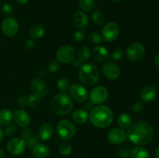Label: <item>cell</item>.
<instances>
[{
    "label": "cell",
    "instance_id": "cell-1",
    "mask_svg": "<svg viewBox=\"0 0 159 158\" xmlns=\"http://www.w3.org/2000/svg\"><path fill=\"white\" fill-rule=\"evenodd\" d=\"M127 136L133 143L138 146L149 144L154 139L153 126L145 120H138L127 129Z\"/></svg>",
    "mask_w": 159,
    "mask_h": 158
},
{
    "label": "cell",
    "instance_id": "cell-2",
    "mask_svg": "<svg viewBox=\"0 0 159 158\" xmlns=\"http://www.w3.org/2000/svg\"><path fill=\"white\" fill-rule=\"evenodd\" d=\"M89 119L92 124L97 128H106L113 122L114 114L110 107L99 105L91 110Z\"/></svg>",
    "mask_w": 159,
    "mask_h": 158
},
{
    "label": "cell",
    "instance_id": "cell-3",
    "mask_svg": "<svg viewBox=\"0 0 159 158\" xmlns=\"http://www.w3.org/2000/svg\"><path fill=\"white\" fill-rule=\"evenodd\" d=\"M73 101L69 94L61 92L56 94L50 103V108L53 113L58 116H65L69 114L73 109Z\"/></svg>",
    "mask_w": 159,
    "mask_h": 158
},
{
    "label": "cell",
    "instance_id": "cell-4",
    "mask_svg": "<svg viewBox=\"0 0 159 158\" xmlns=\"http://www.w3.org/2000/svg\"><path fill=\"white\" fill-rule=\"evenodd\" d=\"M99 70L94 64H82L79 71V78L83 85L92 86L96 85L99 79Z\"/></svg>",
    "mask_w": 159,
    "mask_h": 158
},
{
    "label": "cell",
    "instance_id": "cell-5",
    "mask_svg": "<svg viewBox=\"0 0 159 158\" xmlns=\"http://www.w3.org/2000/svg\"><path fill=\"white\" fill-rule=\"evenodd\" d=\"M56 129L59 136L65 140L72 139L75 134V126L71 121L68 119H61L59 121Z\"/></svg>",
    "mask_w": 159,
    "mask_h": 158
},
{
    "label": "cell",
    "instance_id": "cell-6",
    "mask_svg": "<svg viewBox=\"0 0 159 158\" xmlns=\"http://www.w3.org/2000/svg\"><path fill=\"white\" fill-rule=\"evenodd\" d=\"M75 55L76 51L73 46L70 45H64L57 50L56 57L58 62L62 64H68L74 60Z\"/></svg>",
    "mask_w": 159,
    "mask_h": 158
},
{
    "label": "cell",
    "instance_id": "cell-7",
    "mask_svg": "<svg viewBox=\"0 0 159 158\" xmlns=\"http://www.w3.org/2000/svg\"><path fill=\"white\" fill-rule=\"evenodd\" d=\"M69 96L72 100L77 103H83L88 99V92L83 85L80 84H73L70 85L69 88Z\"/></svg>",
    "mask_w": 159,
    "mask_h": 158
},
{
    "label": "cell",
    "instance_id": "cell-8",
    "mask_svg": "<svg viewBox=\"0 0 159 158\" xmlns=\"http://www.w3.org/2000/svg\"><path fill=\"white\" fill-rule=\"evenodd\" d=\"M26 148V140L21 137L11 139L6 145V149L10 154L14 156L21 155Z\"/></svg>",
    "mask_w": 159,
    "mask_h": 158
},
{
    "label": "cell",
    "instance_id": "cell-9",
    "mask_svg": "<svg viewBox=\"0 0 159 158\" xmlns=\"http://www.w3.org/2000/svg\"><path fill=\"white\" fill-rule=\"evenodd\" d=\"M119 26L113 22L106 23L102 29V38L105 42H113L119 36Z\"/></svg>",
    "mask_w": 159,
    "mask_h": 158
},
{
    "label": "cell",
    "instance_id": "cell-10",
    "mask_svg": "<svg viewBox=\"0 0 159 158\" xmlns=\"http://www.w3.org/2000/svg\"><path fill=\"white\" fill-rule=\"evenodd\" d=\"M145 54V48L141 43H134L127 47L126 51L127 58L130 61L134 62L141 60Z\"/></svg>",
    "mask_w": 159,
    "mask_h": 158
},
{
    "label": "cell",
    "instance_id": "cell-11",
    "mask_svg": "<svg viewBox=\"0 0 159 158\" xmlns=\"http://www.w3.org/2000/svg\"><path fill=\"white\" fill-rule=\"evenodd\" d=\"M2 32L5 36L12 37L17 33L19 29L18 21L13 17H6L2 23Z\"/></svg>",
    "mask_w": 159,
    "mask_h": 158
},
{
    "label": "cell",
    "instance_id": "cell-12",
    "mask_svg": "<svg viewBox=\"0 0 159 158\" xmlns=\"http://www.w3.org/2000/svg\"><path fill=\"white\" fill-rule=\"evenodd\" d=\"M30 90L33 94L40 98H44L48 93V87L46 81L41 77H37L31 81Z\"/></svg>",
    "mask_w": 159,
    "mask_h": 158
},
{
    "label": "cell",
    "instance_id": "cell-13",
    "mask_svg": "<svg viewBox=\"0 0 159 158\" xmlns=\"http://www.w3.org/2000/svg\"><path fill=\"white\" fill-rule=\"evenodd\" d=\"M109 96L108 90L104 86H96L90 91V100L95 105H101L107 100Z\"/></svg>",
    "mask_w": 159,
    "mask_h": 158
},
{
    "label": "cell",
    "instance_id": "cell-14",
    "mask_svg": "<svg viewBox=\"0 0 159 158\" xmlns=\"http://www.w3.org/2000/svg\"><path fill=\"white\" fill-rule=\"evenodd\" d=\"M102 71L107 79L111 81L116 80L120 77V70L116 63L112 61L105 62L102 67Z\"/></svg>",
    "mask_w": 159,
    "mask_h": 158
},
{
    "label": "cell",
    "instance_id": "cell-15",
    "mask_svg": "<svg viewBox=\"0 0 159 158\" xmlns=\"http://www.w3.org/2000/svg\"><path fill=\"white\" fill-rule=\"evenodd\" d=\"M127 139V133H125L124 129L121 128H113L109 131L107 134V139L109 142L114 145H118Z\"/></svg>",
    "mask_w": 159,
    "mask_h": 158
},
{
    "label": "cell",
    "instance_id": "cell-16",
    "mask_svg": "<svg viewBox=\"0 0 159 158\" xmlns=\"http://www.w3.org/2000/svg\"><path fill=\"white\" fill-rule=\"evenodd\" d=\"M157 95L156 88L152 85H146L139 93V98L144 103H150L153 102Z\"/></svg>",
    "mask_w": 159,
    "mask_h": 158
},
{
    "label": "cell",
    "instance_id": "cell-17",
    "mask_svg": "<svg viewBox=\"0 0 159 158\" xmlns=\"http://www.w3.org/2000/svg\"><path fill=\"white\" fill-rule=\"evenodd\" d=\"M13 120L18 126L25 128L30 124V117L27 112L23 110V108H20L13 113Z\"/></svg>",
    "mask_w": 159,
    "mask_h": 158
},
{
    "label": "cell",
    "instance_id": "cell-18",
    "mask_svg": "<svg viewBox=\"0 0 159 158\" xmlns=\"http://www.w3.org/2000/svg\"><path fill=\"white\" fill-rule=\"evenodd\" d=\"M54 125L50 122H44L38 129L37 136L39 139L42 141H47L51 138L54 134Z\"/></svg>",
    "mask_w": 159,
    "mask_h": 158
},
{
    "label": "cell",
    "instance_id": "cell-19",
    "mask_svg": "<svg viewBox=\"0 0 159 158\" xmlns=\"http://www.w3.org/2000/svg\"><path fill=\"white\" fill-rule=\"evenodd\" d=\"M73 23L79 29H84L89 24L88 15L82 11H77L73 15Z\"/></svg>",
    "mask_w": 159,
    "mask_h": 158
},
{
    "label": "cell",
    "instance_id": "cell-20",
    "mask_svg": "<svg viewBox=\"0 0 159 158\" xmlns=\"http://www.w3.org/2000/svg\"><path fill=\"white\" fill-rule=\"evenodd\" d=\"M93 58L98 62H106L108 59L109 54L108 50L106 49V47L102 46H97L93 48Z\"/></svg>",
    "mask_w": 159,
    "mask_h": 158
},
{
    "label": "cell",
    "instance_id": "cell-21",
    "mask_svg": "<svg viewBox=\"0 0 159 158\" xmlns=\"http://www.w3.org/2000/svg\"><path fill=\"white\" fill-rule=\"evenodd\" d=\"M32 153L36 158H45L50 153L49 147L43 143H37L32 148Z\"/></svg>",
    "mask_w": 159,
    "mask_h": 158
},
{
    "label": "cell",
    "instance_id": "cell-22",
    "mask_svg": "<svg viewBox=\"0 0 159 158\" xmlns=\"http://www.w3.org/2000/svg\"><path fill=\"white\" fill-rule=\"evenodd\" d=\"M73 122L77 124H83L88 120L89 114L85 110L82 108H78L75 110L71 116Z\"/></svg>",
    "mask_w": 159,
    "mask_h": 158
},
{
    "label": "cell",
    "instance_id": "cell-23",
    "mask_svg": "<svg viewBox=\"0 0 159 158\" xmlns=\"http://www.w3.org/2000/svg\"><path fill=\"white\" fill-rule=\"evenodd\" d=\"M13 119V114L9 108H3L0 111V125L7 126L12 122Z\"/></svg>",
    "mask_w": 159,
    "mask_h": 158
},
{
    "label": "cell",
    "instance_id": "cell-24",
    "mask_svg": "<svg viewBox=\"0 0 159 158\" xmlns=\"http://www.w3.org/2000/svg\"><path fill=\"white\" fill-rule=\"evenodd\" d=\"M131 158H150L149 152L143 146H138L134 147L130 152Z\"/></svg>",
    "mask_w": 159,
    "mask_h": 158
},
{
    "label": "cell",
    "instance_id": "cell-25",
    "mask_svg": "<svg viewBox=\"0 0 159 158\" xmlns=\"http://www.w3.org/2000/svg\"><path fill=\"white\" fill-rule=\"evenodd\" d=\"M117 124L120 128L123 129H127L131 125L132 118L127 113H122L117 118Z\"/></svg>",
    "mask_w": 159,
    "mask_h": 158
},
{
    "label": "cell",
    "instance_id": "cell-26",
    "mask_svg": "<svg viewBox=\"0 0 159 158\" xmlns=\"http://www.w3.org/2000/svg\"><path fill=\"white\" fill-rule=\"evenodd\" d=\"M45 33V29L42 25H35L30 30V36L32 39L38 40L43 37Z\"/></svg>",
    "mask_w": 159,
    "mask_h": 158
},
{
    "label": "cell",
    "instance_id": "cell-27",
    "mask_svg": "<svg viewBox=\"0 0 159 158\" xmlns=\"http://www.w3.org/2000/svg\"><path fill=\"white\" fill-rule=\"evenodd\" d=\"M91 51L88 46H82L78 50V57L81 62H86L89 59Z\"/></svg>",
    "mask_w": 159,
    "mask_h": 158
},
{
    "label": "cell",
    "instance_id": "cell-28",
    "mask_svg": "<svg viewBox=\"0 0 159 158\" xmlns=\"http://www.w3.org/2000/svg\"><path fill=\"white\" fill-rule=\"evenodd\" d=\"M79 6L85 12H90L95 7V0H79Z\"/></svg>",
    "mask_w": 159,
    "mask_h": 158
},
{
    "label": "cell",
    "instance_id": "cell-29",
    "mask_svg": "<svg viewBox=\"0 0 159 158\" xmlns=\"http://www.w3.org/2000/svg\"><path fill=\"white\" fill-rule=\"evenodd\" d=\"M92 20L96 25H102L105 21V16L101 11H94L92 14Z\"/></svg>",
    "mask_w": 159,
    "mask_h": 158
},
{
    "label": "cell",
    "instance_id": "cell-30",
    "mask_svg": "<svg viewBox=\"0 0 159 158\" xmlns=\"http://www.w3.org/2000/svg\"><path fill=\"white\" fill-rule=\"evenodd\" d=\"M59 151L64 156H69L72 152V147L68 142H63L59 147Z\"/></svg>",
    "mask_w": 159,
    "mask_h": 158
},
{
    "label": "cell",
    "instance_id": "cell-31",
    "mask_svg": "<svg viewBox=\"0 0 159 158\" xmlns=\"http://www.w3.org/2000/svg\"><path fill=\"white\" fill-rule=\"evenodd\" d=\"M70 81L68 80V78L67 77H62L58 80L57 83V88L60 90L61 91L64 92V91H66L70 87Z\"/></svg>",
    "mask_w": 159,
    "mask_h": 158
},
{
    "label": "cell",
    "instance_id": "cell-32",
    "mask_svg": "<svg viewBox=\"0 0 159 158\" xmlns=\"http://www.w3.org/2000/svg\"><path fill=\"white\" fill-rule=\"evenodd\" d=\"M28 99V106L30 108L35 109V108H38V106L40 104V100L38 97L35 96L34 94H30L27 97Z\"/></svg>",
    "mask_w": 159,
    "mask_h": 158
},
{
    "label": "cell",
    "instance_id": "cell-33",
    "mask_svg": "<svg viewBox=\"0 0 159 158\" xmlns=\"http://www.w3.org/2000/svg\"><path fill=\"white\" fill-rule=\"evenodd\" d=\"M89 42L92 44L94 45H99L102 43V36H100L97 33H90V35L89 36Z\"/></svg>",
    "mask_w": 159,
    "mask_h": 158
},
{
    "label": "cell",
    "instance_id": "cell-34",
    "mask_svg": "<svg viewBox=\"0 0 159 158\" xmlns=\"http://www.w3.org/2000/svg\"><path fill=\"white\" fill-rule=\"evenodd\" d=\"M111 57L115 61H120L124 57V50L121 48H116L112 51Z\"/></svg>",
    "mask_w": 159,
    "mask_h": 158
},
{
    "label": "cell",
    "instance_id": "cell-35",
    "mask_svg": "<svg viewBox=\"0 0 159 158\" xmlns=\"http://www.w3.org/2000/svg\"><path fill=\"white\" fill-rule=\"evenodd\" d=\"M60 68V64L57 60H52L48 63V70L50 73L57 72Z\"/></svg>",
    "mask_w": 159,
    "mask_h": 158
},
{
    "label": "cell",
    "instance_id": "cell-36",
    "mask_svg": "<svg viewBox=\"0 0 159 158\" xmlns=\"http://www.w3.org/2000/svg\"><path fill=\"white\" fill-rule=\"evenodd\" d=\"M1 10L3 15L8 17L10 16L12 13V7L10 4H9V3H3V4L2 5Z\"/></svg>",
    "mask_w": 159,
    "mask_h": 158
},
{
    "label": "cell",
    "instance_id": "cell-37",
    "mask_svg": "<svg viewBox=\"0 0 159 158\" xmlns=\"http://www.w3.org/2000/svg\"><path fill=\"white\" fill-rule=\"evenodd\" d=\"M39 139L38 136H31L28 139L26 140V147H29V148H33L34 146L37 145V143H39Z\"/></svg>",
    "mask_w": 159,
    "mask_h": 158
},
{
    "label": "cell",
    "instance_id": "cell-38",
    "mask_svg": "<svg viewBox=\"0 0 159 158\" xmlns=\"http://www.w3.org/2000/svg\"><path fill=\"white\" fill-rule=\"evenodd\" d=\"M6 129H5V133L7 136H14V135L17 132V127L15 124L10 123L9 125H8L7 126H6Z\"/></svg>",
    "mask_w": 159,
    "mask_h": 158
},
{
    "label": "cell",
    "instance_id": "cell-39",
    "mask_svg": "<svg viewBox=\"0 0 159 158\" xmlns=\"http://www.w3.org/2000/svg\"><path fill=\"white\" fill-rule=\"evenodd\" d=\"M144 109V105L143 102H136L132 105V111L135 113H140Z\"/></svg>",
    "mask_w": 159,
    "mask_h": 158
},
{
    "label": "cell",
    "instance_id": "cell-40",
    "mask_svg": "<svg viewBox=\"0 0 159 158\" xmlns=\"http://www.w3.org/2000/svg\"><path fill=\"white\" fill-rule=\"evenodd\" d=\"M85 36H86V32H85V30L81 29V30H78L75 33L74 39L75 41L81 42L85 38Z\"/></svg>",
    "mask_w": 159,
    "mask_h": 158
},
{
    "label": "cell",
    "instance_id": "cell-41",
    "mask_svg": "<svg viewBox=\"0 0 159 158\" xmlns=\"http://www.w3.org/2000/svg\"><path fill=\"white\" fill-rule=\"evenodd\" d=\"M31 136H32V130H31L30 129L25 127L24 129H22L21 138H23V139L26 140V139H29Z\"/></svg>",
    "mask_w": 159,
    "mask_h": 158
},
{
    "label": "cell",
    "instance_id": "cell-42",
    "mask_svg": "<svg viewBox=\"0 0 159 158\" xmlns=\"http://www.w3.org/2000/svg\"><path fill=\"white\" fill-rule=\"evenodd\" d=\"M18 105L20 107V108H23V109L24 108H26V107L28 105L27 97H26V96H21V97L19 98Z\"/></svg>",
    "mask_w": 159,
    "mask_h": 158
},
{
    "label": "cell",
    "instance_id": "cell-43",
    "mask_svg": "<svg viewBox=\"0 0 159 158\" xmlns=\"http://www.w3.org/2000/svg\"><path fill=\"white\" fill-rule=\"evenodd\" d=\"M25 46H26V48L28 50H31L33 47L34 46V40H27L26 42V44H25Z\"/></svg>",
    "mask_w": 159,
    "mask_h": 158
},
{
    "label": "cell",
    "instance_id": "cell-44",
    "mask_svg": "<svg viewBox=\"0 0 159 158\" xmlns=\"http://www.w3.org/2000/svg\"><path fill=\"white\" fill-rule=\"evenodd\" d=\"M154 64H155V66L159 70V53L155 55V60H154Z\"/></svg>",
    "mask_w": 159,
    "mask_h": 158
},
{
    "label": "cell",
    "instance_id": "cell-45",
    "mask_svg": "<svg viewBox=\"0 0 159 158\" xmlns=\"http://www.w3.org/2000/svg\"><path fill=\"white\" fill-rule=\"evenodd\" d=\"M73 65H74L75 68H80V67L82 66V62L80 61L79 60H73Z\"/></svg>",
    "mask_w": 159,
    "mask_h": 158
},
{
    "label": "cell",
    "instance_id": "cell-46",
    "mask_svg": "<svg viewBox=\"0 0 159 158\" xmlns=\"http://www.w3.org/2000/svg\"><path fill=\"white\" fill-rule=\"evenodd\" d=\"M16 1L17 2V3L20 5H21V6H23V5L26 4L28 2V0H16Z\"/></svg>",
    "mask_w": 159,
    "mask_h": 158
},
{
    "label": "cell",
    "instance_id": "cell-47",
    "mask_svg": "<svg viewBox=\"0 0 159 158\" xmlns=\"http://www.w3.org/2000/svg\"><path fill=\"white\" fill-rule=\"evenodd\" d=\"M0 158H6V153L2 149H0Z\"/></svg>",
    "mask_w": 159,
    "mask_h": 158
},
{
    "label": "cell",
    "instance_id": "cell-48",
    "mask_svg": "<svg viewBox=\"0 0 159 158\" xmlns=\"http://www.w3.org/2000/svg\"><path fill=\"white\" fill-rule=\"evenodd\" d=\"M3 136H4V132H3V130L0 128V143H1V141L2 140Z\"/></svg>",
    "mask_w": 159,
    "mask_h": 158
},
{
    "label": "cell",
    "instance_id": "cell-49",
    "mask_svg": "<svg viewBox=\"0 0 159 158\" xmlns=\"http://www.w3.org/2000/svg\"><path fill=\"white\" fill-rule=\"evenodd\" d=\"M155 157L159 158V146L155 150Z\"/></svg>",
    "mask_w": 159,
    "mask_h": 158
},
{
    "label": "cell",
    "instance_id": "cell-50",
    "mask_svg": "<svg viewBox=\"0 0 159 158\" xmlns=\"http://www.w3.org/2000/svg\"><path fill=\"white\" fill-rule=\"evenodd\" d=\"M111 2H120L123 1V0H110Z\"/></svg>",
    "mask_w": 159,
    "mask_h": 158
},
{
    "label": "cell",
    "instance_id": "cell-51",
    "mask_svg": "<svg viewBox=\"0 0 159 158\" xmlns=\"http://www.w3.org/2000/svg\"><path fill=\"white\" fill-rule=\"evenodd\" d=\"M27 158H35V157H33V156H28Z\"/></svg>",
    "mask_w": 159,
    "mask_h": 158
}]
</instances>
